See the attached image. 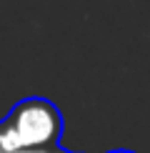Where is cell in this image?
<instances>
[{"mask_svg":"<svg viewBox=\"0 0 150 153\" xmlns=\"http://www.w3.org/2000/svg\"><path fill=\"white\" fill-rule=\"evenodd\" d=\"M62 113L48 98H25L0 120V153L23 148H55L62 138Z\"/></svg>","mask_w":150,"mask_h":153,"instance_id":"1","label":"cell"},{"mask_svg":"<svg viewBox=\"0 0 150 153\" xmlns=\"http://www.w3.org/2000/svg\"><path fill=\"white\" fill-rule=\"evenodd\" d=\"M12 153H70V151L55 146V148H23V151H12Z\"/></svg>","mask_w":150,"mask_h":153,"instance_id":"2","label":"cell"},{"mask_svg":"<svg viewBox=\"0 0 150 153\" xmlns=\"http://www.w3.org/2000/svg\"><path fill=\"white\" fill-rule=\"evenodd\" d=\"M110 153H135V151H125V148H118V151H110Z\"/></svg>","mask_w":150,"mask_h":153,"instance_id":"3","label":"cell"}]
</instances>
